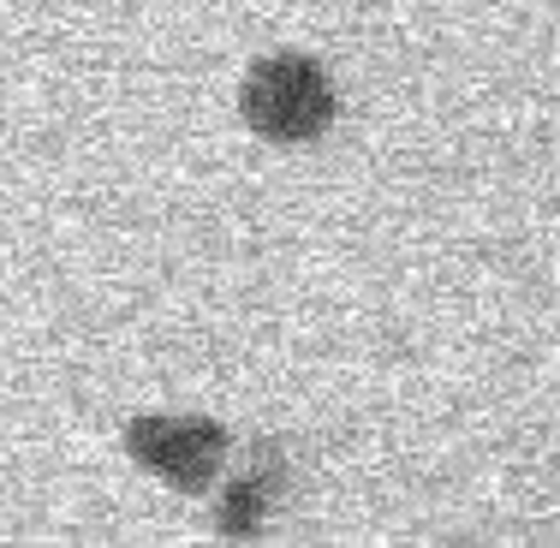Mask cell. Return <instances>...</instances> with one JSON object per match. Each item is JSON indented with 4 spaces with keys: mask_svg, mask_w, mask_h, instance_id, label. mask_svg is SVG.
<instances>
[{
    "mask_svg": "<svg viewBox=\"0 0 560 548\" xmlns=\"http://www.w3.org/2000/svg\"><path fill=\"white\" fill-rule=\"evenodd\" d=\"M126 447L138 465H150L162 483L185 489V494L209 489L215 471L226 465V430L215 418H131Z\"/></svg>",
    "mask_w": 560,
    "mask_h": 548,
    "instance_id": "7a4b0ae2",
    "label": "cell"
},
{
    "mask_svg": "<svg viewBox=\"0 0 560 548\" xmlns=\"http://www.w3.org/2000/svg\"><path fill=\"white\" fill-rule=\"evenodd\" d=\"M269 501H275V471L269 465H257V471H245L233 489H226V506H221V525L226 530H257L262 525V513H269Z\"/></svg>",
    "mask_w": 560,
    "mask_h": 548,
    "instance_id": "3957f363",
    "label": "cell"
},
{
    "mask_svg": "<svg viewBox=\"0 0 560 548\" xmlns=\"http://www.w3.org/2000/svg\"><path fill=\"white\" fill-rule=\"evenodd\" d=\"M238 114L269 143H311L335 119V90H328V72L311 55H269L245 72Z\"/></svg>",
    "mask_w": 560,
    "mask_h": 548,
    "instance_id": "6da1fadb",
    "label": "cell"
}]
</instances>
